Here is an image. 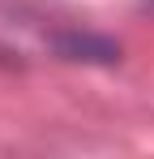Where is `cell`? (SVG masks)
Wrapping results in <instances>:
<instances>
[{"label": "cell", "instance_id": "obj_1", "mask_svg": "<svg viewBox=\"0 0 154 159\" xmlns=\"http://www.w3.org/2000/svg\"><path fill=\"white\" fill-rule=\"evenodd\" d=\"M51 48L64 60H86V65H116L120 60V43L107 34H90V30H60L51 39Z\"/></svg>", "mask_w": 154, "mask_h": 159}]
</instances>
